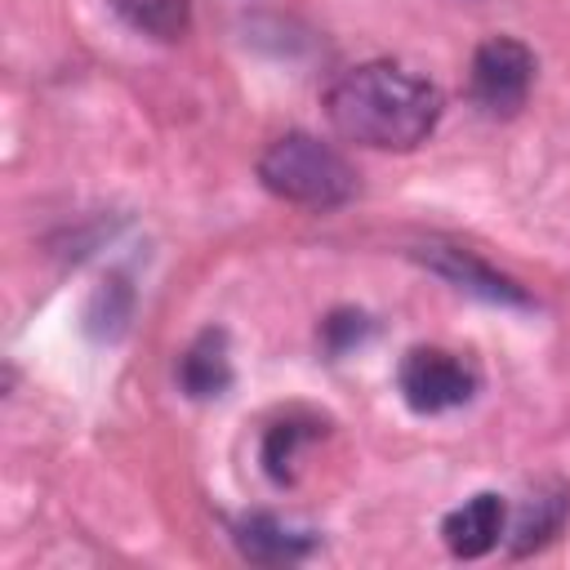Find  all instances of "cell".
<instances>
[{
  "label": "cell",
  "mask_w": 570,
  "mask_h": 570,
  "mask_svg": "<svg viewBox=\"0 0 570 570\" xmlns=\"http://www.w3.org/2000/svg\"><path fill=\"white\" fill-rule=\"evenodd\" d=\"M325 116L356 147L410 151L436 129L441 89L401 62H361L325 89Z\"/></svg>",
  "instance_id": "1"
},
{
  "label": "cell",
  "mask_w": 570,
  "mask_h": 570,
  "mask_svg": "<svg viewBox=\"0 0 570 570\" xmlns=\"http://www.w3.org/2000/svg\"><path fill=\"white\" fill-rule=\"evenodd\" d=\"M258 183L289 205L303 209H338L352 200L356 191V174L352 165L321 138L312 134H281L263 147L258 156Z\"/></svg>",
  "instance_id": "2"
},
{
  "label": "cell",
  "mask_w": 570,
  "mask_h": 570,
  "mask_svg": "<svg viewBox=\"0 0 570 570\" xmlns=\"http://www.w3.org/2000/svg\"><path fill=\"white\" fill-rule=\"evenodd\" d=\"M534 53L530 45H521L517 36H490L476 45L472 67H468V98L476 102V111L508 120L525 107L530 85H534Z\"/></svg>",
  "instance_id": "3"
},
{
  "label": "cell",
  "mask_w": 570,
  "mask_h": 570,
  "mask_svg": "<svg viewBox=\"0 0 570 570\" xmlns=\"http://www.w3.org/2000/svg\"><path fill=\"white\" fill-rule=\"evenodd\" d=\"M476 370L445 347H410L396 365V392L414 414H445L476 396Z\"/></svg>",
  "instance_id": "4"
},
{
  "label": "cell",
  "mask_w": 570,
  "mask_h": 570,
  "mask_svg": "<svg viewBox=\"0 0 570 570\" xmlns=\"http://www.w3.org/2000/svg\"><path fill=\"white\" fill-rule=\"evenodd\" d=\"M419 258H423L436 276H445L450 285H459V289H468V294H476V298H485V303L530 307V294H525L512 276H503V272H494L490 263H481L472 249H459V245H423Z\"/></svg>",
  "instance_id": "5"
},
{
  "label": "cell",
  "mask_w": 570,
  "mask_h": 570,
  "mask_svg": "<svg viewBox=\"0 0 570 570\" xmlns=\"http://www.w3.org/2000/svg\"><path fill=\"white\" fill-rule=\"evenodd\" d=\"M503 521H508V503H503L499 494L481 490V494L463 499L454 512H445L441 539H445V548H450L454 557L472 561V557H485V552L503 539Z\"/></svg>",
  "instance_id": "6"
},
{
  "label": "cell",
  "mask_w": 570,
  "mask_h": 570,
  "mask_svg": "<svg viewBox=\"0 0 570 570\" xmlns=\"http://www.w3.org/2000/svg\"><path fill=\"white\" fill-rule=\"evenodd\" d=\"M316 543L321 539L312 530H289L285 521H276L267 512H254V517L236 521V548L254 566H289V561H303V557L316 552Z\"/></svg>",
  "instance_id": "7"
},
{
  "label": "cell",
  "mask_w": 570,
  "mask_h": 570,
  "mask_svg": "<svg viewBox=\"0 0 570 570\" xmlns=\"http://www.w3.org/2000/svg\"><path fill=\"white\" fill-rule=\"evenodd\" d=\"M178 387L191 396V401H209V396H223L232 387V356H227V334L223 330H200L183 356H178Z\"/></svg>",
  "instance_id": "8"
},
{
  "label": "cell",
  "mask_w": 570,
  "mask_h": 570,
  "mask_svg": "<svg viewBox=\"0 0 570 570\" xmlns=\"http://www.w3.org/2000/svg\"><path fill=\"white\" fill-rule=\"evenodd\" d=\"M566 512H570V490H566L561 481L534 490V494L521 503V512H517V525H512V552L525 557V552L543 548V543L561 530Z\"/></svg>",
  "instance_id": "9"
},
{
  "label": "cell",
  "mask_w": 570,
  "mask_h": 570,
  "mask_svg": "<svg viewBox=\"0 0 570 570\" xmlns=\"http://www.w3.org/2000/svg\"><path fill=\"white\" fill-rule=\"evenodd\" d=\"M321 432H325V423L298 419V414L272 423L267 436H263V468H267V476H272L276 485H289V481H294V459H298V450H303L307 441H316Z\"/></svg>",
  "instance_id": "10"
},
{
  "label": "cell",
  "mask_w": 570,
  "mask_h": 570,
  "mask_svg": "<svg viewBox=\"0 0 570 570\" xmlns=\"http://www.w3.org/2000/svg\"><path fill=\"white\" fill-rule=\"evenodd\" d=\"M111 9L142 36L178 40L191 22V0H111Z\"/></svg>",
  "instance_id": "11"
},
{
  "label": "cell",
  "mask_w": 570,
  "mask_h": 570,
  "mask_svg": "<svg viewBox=\"0 0 570 570\" xmlns=\"http://www.w3.org/2000/svg\"><path fill=\"white\" fill-rule=\"evenodd\" d=\"M370 316L365 312H352V307H338V312H330L325 321H321V347L330 352V356H343V352H352L356 343H365L370 338Z\"/></svg>",
  "instance_id": "12"
}]
</instances>
